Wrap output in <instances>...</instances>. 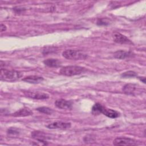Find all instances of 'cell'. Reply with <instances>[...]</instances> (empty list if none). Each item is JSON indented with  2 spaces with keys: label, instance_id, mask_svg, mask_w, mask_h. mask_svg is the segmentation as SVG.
<instances>
[{
  "label": "cell",
  "instance_id": "obj_22",
  "mask_svg": "<svg viewBox=\"0 0 146 146\" xmlns=\"http://www.w3.org/2000/svg\"><path fill=\"white\" fill-rule=\"evenodd\" d=\"M16 9H14V10L17 12V13H20L21 11H23V10H25V9L23 8H19V7H16Z\"/></svg>",
  "mask_w": 146,
  "mask_h": 146
},
{
  "label": "cell",
  "instance_id": "obj_1",
  "mask_svg": "<svg viewBox=\"0 0 146 146\" xmlns=\"http://www.w3.org/2000/svg\"><path fill=\"white\" fill-rule=\"evenodd\" d=\"M22 76V74L14 70H7L5 68L1 69V79L4 81L14 82L19 79Z\"/></svg>",
  "mask_w": 146,
  "mask_h": 146
},
{
  "label": "cell",
  "instance_id": "obj_4",
  "mask_svg": "<svg viewBox=\"0 0 146 146\" xmlns=\"http://www.w3.org/2000/svg\"><path fill=\"white\" fill-rule=\"evenodd\" d=\"M122 90L124 94L132 96L138 95L144 92V90L141 88L138 84L133 83H128L124 85Z\"/></svg>",
  "mask_w": 146,
  "mask_h": 146
},
{
  "label": "cell",
  "instance_id": "obj_16",
  "mask_svg": "<svg viewBox=\"0 0 146 146\" xmlns=\"http://www.w3.org/2000/svg\"><path fill=\"white\" fill-rule=\"evenodd\" d=\"M103 107L104 106H103L100 103L95 104L92 108V113L94 115H99V113H102Z\"/></svg>",
  "mask_w": 146,
  "mask_h": 146
},
{
  "label": "cell",
  "instance_id": "obj_23",
  "mask_svg": "<svg viewBox=\"0 0 146 146\" xmlns=\"http://www.w3.org/2000/svg\"><path fill=\"white\" fill-rule=\"evenodd\" d=\"M138 78H139L141 81H142L144 83H145V77H138Z\"/></svg>",
  "mask_w": 146,
  "mask_h": 146
},
{
  "label": "cell",
  "instance_id": "obj_10",
  "mask_svg": "<svg viewBox=\"0 0 146 146\" xmlns=\"http://www.w3.org/2000/svg\"><path fill=\"white\" fill-rule=\"evenodd\" d=\"M113 40L117 43H121V44H132V42L125 35L116 33L113 35Z\"/></svg>",
  "mask_w": 146,
  "mask_h": 146
},
{
  "label": "cell",
  "instance_id": "obj_2",
  "mask_svg": "<svg viewBox=\"0 0 146 146\" xmlns=\"http://www.w3.org/2000/svg\"><path fill=\"white\" fill-rule=\"evenodd\" d=\"M64 58L70 60L84 59L87 57V54L80 50H66L62 52Z\"/></svg>",
  "mask_w": 146,
  "mask_h": 146
},
{
  "label": "cell",
  "instance_id": "obj_20",
  "mask_svg": "<svg viewBox=\"0 0 146 146\" xmlns=\"http://www.w3.org/2000/svg\"><path fill=\"white\" fill-rule=\"evenodd\" d=\"M56 48L54 47H46L43 51V53L44 54H47V53H51L52 52H55Z\"/></svg>",
  "mask_w": 146,
  "mask_h": 146
},
{
  "label": "cell",
  "instance_id": "obj_14",
  "mask_svg": "<svg viewBox=\"0 0 146 146\" xmlns=\"http://www.w3.org/2000/svg\"><path fill=\"white\" fill-rule=\"evenodd\" d=\"M132 55L131 51H126L124 50H118L114 52L113 56L116 59H124Z\"/></svg>",
  "mask_w": 146,
  "mask_h": 146
},
{
  "label": "cell",
  "instance_id": "obj_9",
  "mask_svg": "<svg viewBox=\"0 0 146 146\" xmlns=\"http://www.w3.org/2000/svg\"><path fill=\"white\" fill-rule=\"evenodd\" d=\"M55 106L60 109L70 110L72 108V102L63 99H58L55 102Z\"/></svg>",
  "mask_w": 146,
  "mask_h": 146
},
{
  "label": "cell",
  "instance_id": "obj_15",
  "mask_svg": "<svg viewBox=\"0 0 146 146\" xmlns=\"http://www.w3.org/2000/svg\"><path fill=\"white\" fill-rule=\"evenodd\" d=\"M43 63L50 67H57L61 65L62 62L57 59H47L43 61Z\"/></svg>",
  "mask_w": 146,
  "mask_h": 146
},
{
  "label": "cell",
  "instance_id": "obj_21",
  "mask_svg": "<svg viewBox=\"0 0 146 146\" xmlns=\"http://www.w3.org/2000/svg\"><path fill=\"white\" fill-rule=\"evenodd\" d=\"M0 29H1V32H3V31H6V26L5 25L1 23V24Z\"/></svg>",
  "mask_w": 146,
  "mask_h": 146
},
{
  "label": "cell",
  "instance_id": "obj_11",
  "mask_svg": "<svg viewBox=\"0 0 146 146\" xmlns=\"http://www.w3.org/2000/svg\"><path fill=\"white\" fill-rule=\"evenodd\" d=\"M102 113L106 115V116L110 117V118H112V119H115L117 117L119 116V113L113 110L112 109H110V108H106L104 107H103L102 111Z\"/></svg>",
  "mask_w": 146,
  "mask_h": 146
},
{
  "label": "cell",
  "instance_id": "obj_17",
  "mask_svg": "<svg viewBox=\"0 0 146 146\" xmlns=\"http://www.w3.org/2000/svg\"><path fill=\"white\" fill-rule=\"evenodd\" d=\"M36 110L41 113L47 115H51L53 112V110L51 108H50L47 107H40L37 108Z\"/></svg>",
  "mask_w": 146,
  "mask_h": 146
},
{
  "label": "cell",
  "instance_id": "obj_18",
  "mask_svg": "<svg viewBox=\"0 0 146 146\" xmlns=\"http://www.w3.org/2000/svg\"><path fill=\"white\" fill-rule=\"evenodd\" d=\"M121 76L123 78H131V77H135L137 76V73L133 71H128L123 72Z\"/></svg>",
  "mask_w": 146,
  "mask_h": 146
},
{
  "label": "cell",
  "instance_id": "obj_19",
  "mask_svg": "<svg viewBox=\"0 0 146 146\" xmlns=\"http://www.w3.org/2000/svg\"><path fill=\"white\" fill-rule=\"evenodd\" d=\"M19 133V132L18 129L15 128H10L7 131V133L9 135H18Z\"/></svg>",
  "mask_w": 146,
  "mask_h": 146
},
{
  "label": "cell",
  "instance_id": "obj_3",
  "mask_svg": "<svg viewBox=\"0 0 146 146\" xmlns=\"http://www.w3.org/2000/svg\"><path fill=\"white\" fill-rule=\"evenodd\" d=\"M85 71L84 67L78 66H67L62 67L60 70V74L68 76L79 75Z\"/></svg>",
  "mask_w": 146,
  "mask_h": 146
},
{
  "label": "cell",
  "instance_id": "obj_8",
  "mask_svg": "<svg viewBox=\"0 0 146 146\" xmlns=\"http://www.w3.org/2000/svg\"><path fill=\"white\" fill-rule=\"evenodd\" d=\"M31 136L34 139L36 140L39 142L43 143L44 144H47L46 140L50 139L46 133L43 132L39 131H35L31 132Z\"/></svg>",
  "mask_w": 146,
  "mask_h": 146
},
{
  "label": "cell",
  "instance_id": "obj_7",
  "mask_svg": "<svg viewBox=\"0 0 146 146\" xmlns=\"http://www.w3.org/2000/svg\"><path fill=\"white\" fill-rule=\"evenodd\" d=\"M70 123H66L63 121H55L47 125V127L49 129H67L71 127Z\"/></svg>",
  "mask_w": 146,
  "mask_h": 146
},
{
  "label": "cell",
  "instance_id": "obj_12",
  "mask_svg": "<svg viewBox=\"0 0 146 146\" xmlns=\"http://www.w3.org/2000/svg\"><path fill=\"white\" fill-rule=\"evenodd\" d=\"M22 80L23 81L29 83L38 84V83L42 82L44 80V79L42 76H36V75H30V76L25 77Z\"/></svg>",
  "mask_w": 146,
  "mask_h": 146
},
{
  "label": "cell",
  "instance_id": "obj_13",
  "mask_svg": "<svg viewBox=\"0 0 146 146\" xmlns=\"http://www.w3.org/2000/svg\"><path fill=\"white\" fill-rule=\"evenodd\" d=\"M31 115H33V112L29 108L24 107L16 111L15 113H13V116L15 117H23L30 116Z\"/></svg>",
  "mask_w": 146,
  "mask_h": 146
},
{
  "label": "cell",
  "instance_id": "obj_6",
  "mask_svg": "<svg viewBox=\"0 0 146 146\" xmlns=\"http://www.w3.org/2000/svg\"><path fill=\"white\" fill-rule=\"evenodd\" d=\"M24 94L26 96L34 99H47L49 98V95L46 93L39 92H34V91H25Z\"/></svg>",
  "mask_w": 146,
  "mask_h": 146
},
{
  "label": "cell",
  "instance_id": "obj_5",
  "mask_svg": "<svg viewBox=\"0 0 146 146\" xmlns=\"http://www.w3.org/2000/svg\"><path fill=\"white\" fill-rule=\"evenodd\" d=\"M115 145H137V141L133 139L125 137H116L113 141Z\"/></svg>",
  "mask_w": 146,
  "mask_h": 146
}]
</instances>
